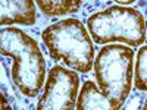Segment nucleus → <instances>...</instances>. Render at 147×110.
<instances>
[{
  "instance_id": "obj_12",
  "label": "nucleus",
  "mask_w": 147,
  "mask_h": 110,
  "mask_svg": "<svg viewBox=\"0 0 147 110\" xmlns=\"http://www.w3.org/2000/svg\"><path fill=\"white\" fill-rule=\"evenodd\" d=\"M119 6H131L134 3V0H118L116 2Z\"/></svg>"
},
{
  "instance_id": "obj_10",
  "label": "nucleus",
  "mask_w": 147,
  "mask_h": 110,
  "mask_svg": "<svg viewBox=\"0 0 147 110\" xmlns=\"http://www.w3.org/2000/svg\"><path fill=\"white\" fill-rule=\"evenodd\" d=\"M146 101V95H143L140 91H136L134 94H129L127 101L124 106L121 107V110H143Z\"/></svg>"
},
{
  "instance_id": "obj_5",
  "label": "nucleus",
  "mask_w": 147,
  "mask_h": 110,
  "mask_svg": "<svg viewBox=\"0 0 147 110\" xmlns=\"http://www.w3.org/2000/svg\"><path fill=\"white\" fill-rule=\"evenodd\" d=\"M80 75L65 66L55 65L47 73L35 110H77Z\"/></svg>"
},
{
  "instance_id": "obj_1",
  "label": "nucleus",
  "mask_w": 147,
  "mask_h": 110,
  "mask_svg": "<svg viewBox=\"0 0 147 110\" xmlns=\"http://www.w3.org/2000/svg\"><path fill=\"white\" fill-rule=\"evenodd\" d=\"M0 52L3 59L12 62L10 78L18 93L27 99L38 95L47 79L46 60L38 43L19 28H2Z\"/></svg>"
},
{
  "instance_id": "obj_3",
  "label": "nucleus",
  "mask_w": 147,
  "mask_h": 110,
  "mask_svg": "<svg viewBox=\"0 0 147 110\" xmlns=\"http://www.w3.org/2000/svg\"><path fill=\"white\" fill-rule=\"evenodd\" d=\"M87 30L97 44L124 43L131 47H141L147 38L143 12L131 6L113 5L94 12L87 18Z\"/></svg>"
},
{
  "instance_id": "obj_13",
  "label": "nucleus",
  "mask_w": 147,
  "mask_h": 110,
  "mask_svg": "<svg viewBox=\"0 0 147 110\" xmlns=\"http://www.w3.org/2000/svg\"><path fill=\"white\" fill-rule=\"evenodd\" d=\"M144 7V18H146V25H147V3H143Z\"/></svg>"
},
{
  "instance_id": "obj_6",
  "label": "nucleus",
  "mask_w": 147,
  "mask_h": 110,
  "mask_svg": "<svg viewBox=\"0 0 147 110\" xmlns=\"http://www.w3.org/2000/svg\"><path fill=\"white\" fill-rule=\"evenodd\" d=\"M2 23L3 28H12V25L31 27L37 21V5L35 2H2Z\"/></svg>"
},
{
  "instance_id": "obj_2",
  "label": "nucleus",
  "mask_w": 147,
  "mask_h": 110,
  "mask_svg": "<svg viewBox=\"0 0 147 110\" xmlns=\"http://www.w3.org/2000/svg\"><path fill=\"white\" fill-rule=\"evenodd\" d=\"M41 41L55 62L68 69L88 73L94 68V44L85 25L77 18H66L50 23L41 32Z\"/></svg>"
},
{
  "instance_id": "obj_11",
  "label": "nucleus",
  "mask_w": 147,
  "mask_h": 110,
  "mask_svg": "<svg viewBox=\"0 0 147 110\" xmlns=\"http://www.w3.org/2000/svg\"><path fill=\"white\" fill-rule=\"evenodd\" d=\"M2 110H12L10 103H9V100H7V97H6L5 91L2 93Z\"/></svg>"
},
{
  "instance_id": "obj_14",
  "label": "nucleus",
  "mask_w": 147,
  "mask_h": 110,
  "mask_svg": "<svg viewBox=\"0 0 147 110\" xmlns=\"http://www.w3.org/2000/svg\"><path fill=\"white\" fill-rule=\"evenodd\" d=\"M143 110H147V95H146V101H144V107H143Z\"/></svg>"
},
{
  "instance_id": "obj_9",
  "label": "nucleus",
  "mask_w": 147,
  "mask_h": 110,
  "mask_svg": "<svg viewBox=\"0 0 147 110\" xmlns=\"http://www.w3.org/2000/svg\"><path fill=\"white\" fill-rule=\"evenodd\" d=\"M134 85L140 93L147 91V44L141 46L134 66Z\"/></svg>"
},
{
  "instance_id": "obj_4",
  "label": "nucleus",
  "mask_w": 147,
  "mask_h": 110,
  "mask_svg": "<svg viewBox=\"0 0 147 110\" xmlns=\"http://www.w3.org/2000/svg\"><path fill=\"white\" fill-rule=\"evenodd\" d=\"M132 65V48L121 44L105 46L94 60V76L100 91L119 107L124 106L131 94Z\"/></svg>"
},
{
  "instance_id": "obj_8",
  "label": "nucleus",
  "mask_w": 147,
  "mask_h": 110,
  "mask_svg": "<svg viewBox=\"0 0 147 110\" xmlns=\"http://www.w3.org/2000/svg\"><path fill=\"white\" fill-rule=\"evenodd\" d=\"M37 9L47 18L74 15L82 7V2L80 0H62V2H50V0H37Z\"/></svg>"
},
{
  "instance_id": "obj_7",
  "label": "nucleus",
  "mask_w": 147,
  "mask_h": 110,
  "mask_svg": "<svg viewBox=\"0 0 147 110\" xmlns=\"http://www.w3.org/2000/svg\"><path fill=\"white\" fill-rule=\"evenodd\" d=\"M77 110H121V107L109 100L96 82L88 79L80 90Z\"/></svg>"
}]
</instances>
